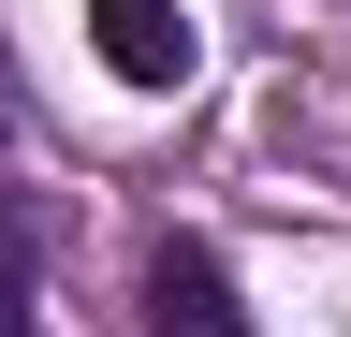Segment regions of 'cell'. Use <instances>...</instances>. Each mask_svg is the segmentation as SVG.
<instances>
[{"label": "cell", "instance_id": "3957f363", "mask_svg": "<svg viewBox=\"0 0 351 337\" xmlns=\"http://www.w3.org/2000/svg\"><path fill=\"white\" fill-rule=\"evenodd\" d=\"M0 337H29V205L0 191Z\"/></svg>", "mask_w": 351, "mask_h": 337}, {"label": "cell", "instance_id": "277c9868", "mask_svg": "<svg viewBox=\"0 0 351 337\" xmlns=\"http://www.w3.org/2000/svg\"><path fill=\"white\" fill-rule=\"evenodd\" d=\"M0 132H15V89H0Z\"/></svg>", "mask_w": 351, "mask_h": 337}, {"label": "cell", "instance_id": "6da1fadb", "mask_svg": "<svg viewBox=\"0 0 351 337\" xmlns=\"http://www.w3.org/2000/svg\"><path fill=\"white\" fill-rule=\"evenodd\" d=\"M147 337H249L234 264H219L205 235H161V249H147Z\"/></svg>", "mask_w": 351, "mask_h": 337}, {"label": "cell", "instance_id": "7a4b0ae2", "mask_svg": "<svg viewBox=\"0 0 351 337\" xmlns=\"http://www.w3.org/2000/svg\"><path fill=\"white\" fill-rule=\"evenodd\" d=\"M88 45H103L132 89H191V15H176V0H88Z\"/></svg>", "mask_w": 351, "mask_h": 337}]
</instances>
